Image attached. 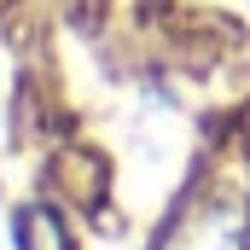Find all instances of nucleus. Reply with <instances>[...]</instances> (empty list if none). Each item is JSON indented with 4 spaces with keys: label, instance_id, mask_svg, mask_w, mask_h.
<instances>
[{
    "label": "nucleus",
    "instance_id": "1",
    "mask_svg": "<svg viewBox=\"0 0 250 250\" xmlns=\"http://www.w3.org/2000/svg\"><path fill=\"white\" fill-rule=\"evenodd\" d=\"M12 250H82V239L53 198H29L12 209Z\"/></svg>",
    "mask_w": 250,
    "mask_h": 250
},
{
    "label": "nucleus",
    "instance_id": "2",
    "mask_svg": "<svg viewBox=\"0 0 250 250\" xmlns=\"http://www.w3.org/2000/svg\"><path fill=\"white\" fill-rule=\"evenodd\" d=\"M204 250H245V233H239V227H227L221 239H209V245H204Z\"/></svg>",
    "mask_w": 250,
    "mask_h": 250
}]
</instances>
